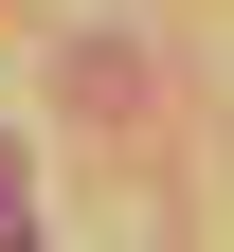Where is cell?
<instances>
[{
    "label": "cell",
    "mask_w": 234,
    "mask_h": 252,
    "mask_svg": "<svg viewBox=\"0 0 234 252\" xmlns=\"http://www.w3.org/2000/svg\"><path fill=\"white\" fill-rule=\"evenodd\" d=\"M0 252H36V216H18V180H0Z\"/></svg>",
    "instance_id": "cell-1"
}]
</instances>
